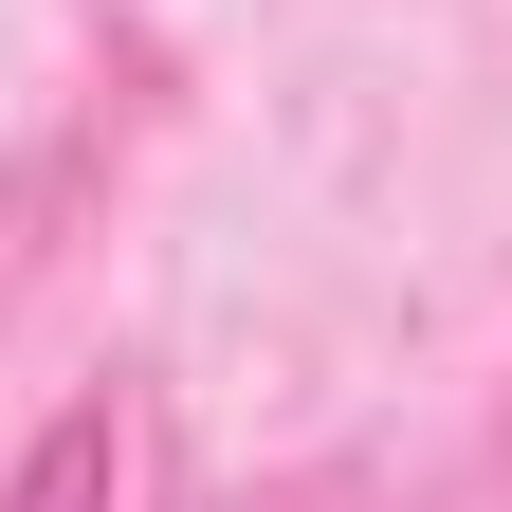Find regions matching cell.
Returning a JSON list of instances; mask_svg holds the SVG:
<instances>
[{
  "mask_svg": "<svg viewBox=\"0 0 512 512\" xmlns=\"http://www.w3.org/2000/svg\"><path fill=\"white\" fill-rule=\"evenodd\" d=\"M110 476H128V458H110V403H55L37 458L0 476V512H110Z\"/></svg>",
  "mask_w": 512,
  "mask_h": 512,
  "instance_id": "obj_1",
  "label": "cell"
}]
</instances>
